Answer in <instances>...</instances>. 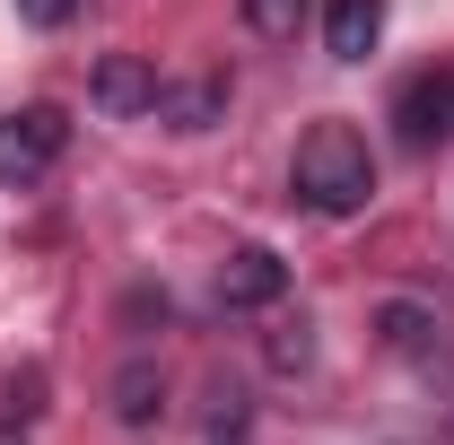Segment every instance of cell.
<instances>
[{
	"instance_id": "4",
	"label": "cell",
	"mask_w": 454,
	"mask_h": 445,
	"mask_svg": "<svg viewBox=\"0 0 454 445\" xmlns=\"http://www.w3.org/2000/svg\"><path fill=\"white\" fill-rule=\"evenodd\" d=\"M394 122H402V149H437V140L454 131V79L446 70H419V79L394 97Z\"/></svg>"
},
{
	"instance_id": "12",
	"label": "cell",
	"mask_w": 454,
	"mask_h": 445,
	"mask_svg": "<svg viewBox=\"0 0 454 445\" xmlns=\"http://www.w3.org/2000/svg\"><path fill=\"white\" fill-rule=\"evenodd\" d=\"M18 18L53 35V27H70V18H79V0H18Z\"/></svg>"
},
{
	"instance_id": "3",
	"label": "cell",
	"mask_w": 454,
	"mask_h": 445,
	"mask_svg": "<svg viewBox=\"0 0 454 445\" xmlns=\"http://www.w3.org/2000/svg\"><path fill=\"white\" fill-rule=\"evenodd\" d=\"M288 297V262L271 254V245H236L219 262V306H236V315H254V306H280Z\"/></svg>"
},
{
	"instance_id": "9",
	"label": "cell",
	"mask_w": 454,
	"mask_h": 445,
	"mask_svg": "<svg viewBox=\"0 0 454 445\" xmlns=\"http://www.w3.org/2000/svg\"><path fill=\"white\" fill-rule=\"evenodd\" d=\"M114 419H122V428H158V419H167V376H158L149 358H131V367L114 376Z\"/></svg>"
},
{
	"instance_id": "1",
	"label": "cell",
	"mask_w": 454,
	"mask_h": 445,
	"mask_svg": "<svg viewBox=\"0 0 454 445\" xmlns=\"http://www.w3.org/2000/svg\"><path fill=\"white\" fill-rule=\"evenodd\" d=\"M288 192L315 210V219H358L376 201V158H367V131L349 122H315L288 158Z\"/></svg>"
},
{
	"instance_id": "11",
	"label": "cell",
	"mask_w": 454,
	"mask_h": 445,
	"mask_svg": "<svg viewBox=\"0 0 454 445\" xmlns=\"http://www.w3.org/2000/svg\"><path fill=\"white\" fill-rule=\"evenodd\" d=\"M297 18H306V0H245V27L254 35H297Z\"/></svg>"
},
{
	"instance_id": "10",
	"label": "cell",
	"mask_w": 454,
	"mask_h": 445,
	"mask_svg": "<svg viewBox=\"0 0 454 445\" xmlns=\"http://www.w3.org/2000/svg\"><path fill=\"white\" fill-rule=\"evenodd\" d=\"M262 358H271V376H306V367H315V332H306V315L262 340Z\"/></svg>"
},
{
	"instance_id": "7",
	"label": "cell",
	"mask_w": 454,
	"mask_h": 445,
	"mask_svg": "<svg viewBox=\"0 0 454 445\" xmlns=\"http://www.w3.org/2000/svg\"><path fill=\"white\" fill-rule=\"evenodd\" d=\"M324 44H333V61H367L385 44V0H333L324 9Z\"/></svg>"
},
{
	"instance_id": "8",
	"label": "cell",
	"mask_w": 454,
	"mask_h": 445,
	"mask_svg": "<svg viewBox=\"0 0 454 445\" xmlns=\"http://www.w3.org/2000/svg\"><path fill=\"white\" fill-rule=\"evenodd\" d=\"M437 306H419V297H385L376 306V340L385 349H402V358H437Z\"/></svg>"
},
{
	"instance_id": "13",
	"label": "cell",
	"mask_w": 454,
	"mask_h": 445,
	"mask_svg": "<svg viewBox=\"0 0 454 445\" xmlns=\"http://www.w3.org/2000/svg\"><path fill=\"white\" fill-rule=\"evenodd\" d=\"M210 445H245V402H236V393H227L219 419H210Z\"/></svg>"
},
{
	"instance_id": "5",
	"label": "cell",
	"mask_w": 454,
	"mask_h": 445,
	"mask_svg": "<svg viewBox=\"0 0 454 445\" xmlns=\"http://www.w3.org/2000/svg\"><path fill=\"white\" fill-rule=\"evenodd\" d=\"M158 70L140 53H106L97 61V79H88V97H97V113H114V122H131V113H158Z\"/></svg>"
},
{
	"instance_id": "2",
	"label": "cell",
	"mask_w": 454,
	"mask_h": 445,
	"mask_svg": "<svg viewBox=\"0 0 454 445\" xmlns=\"http://www.w3.org/2000/svg\"><path fill=\"white\" fill-rule=\"evenodd\" d=\"M70 149V113L61 105H18L0 113V183H44Z\"/></svg>"
},
{
	"instance_id": "6",
	"label": "cell",
	"mask_w": 454,
	"mask_h": 445,
	"mask_svg": "<svg viewBox=\"0 0 454 445\" xmlns=\"http://www.w3.org/2000/svg\"><path fill=\"white\" fill-rule=\"evenodd\" d=\"M158 113H167V131H219L227 122V79L201 70V79H184V88H158Z\"/></svg>"
}]
</instances>
